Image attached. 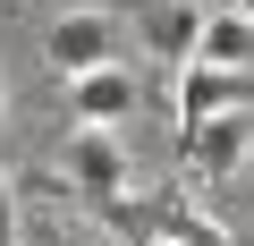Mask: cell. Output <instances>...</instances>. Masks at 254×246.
<instances>
[{"mask_svg":"<svg viewBox=\"0 0 254 246\" xmlns=\"http://www.w3.org/2000/svg\"><path fill=\"white\" fill-rule=\"evenodd\" d=\"M60 178H68V195L76 204H119L127 195V145L110 136V128H85V136H68V153H60Z\"/></svg>","mask_w":254,"mask_h":246,"instance_id":"cell-1","label":"cell"},{"mask_svg":"<svg viewBox=\"0 0 254 246\" xmlns=\"http://www.w3.org/2000/svg\"><path fill=\"white\" fill-rule=\"evenodd\" d=\"M43 60H51L60 77L119 68V17H102V9H68V17H51V34H43Z\"/></svg>","mask_w":254,"mask_h":246,"instance_id":"cell-2","label":"cell"},{"mask_svg":"<svg viewBox=\"0 0 254 246\" xmlns=\"http://www.w3.org/2000/svg\"><path fill=\"white\" fill-rule=\"evenodd\" d=\"M246 145H254V119H246V110H220V119H195V128H187V170L220 178V170H237V162H246Z\"/></svg>","mask_w":254,"mask_h":246,"instance_id":"cell-3","label":"cell"},{"mask_svg":"<svg viewBox=\"0 0 254 246\" xmlns=\"http://www.w3.org/2000/svg\"><path fill=\"white\" fill-rule=\"evenodd\" d=\"M220 110H254V77H220V68H178V119H220Z\"/></svg>","mask_w":254,"mask_h":246,"instance_id":"cell-4","label":"cell"},{"mask_svg":"<svg viewBox=\"0 0 254 246\" xmlns=\"http://www.w3.org/2000/svg\"><path fill=\"white\" fill-rule=\"evenodd\" d=\"M68 110L85 128H119V119L136 110V77L127 68H85V77H68Z\"/></svg>","mask_w":254,"mask_h":246,"instance_id":"cell-5","label":"cell"},{"mask_svg":"<svg viewBox=\"0 0 254 246\" xmlns=\"http://www.w3.org/2000/svg\"><path fill=\"white\" fill-rule=\"evenodd\" d=\"M195 34H203V9H195V0H161V9H144V51H153V60L187 68V60H195Z\"/></svg>","mask_w":254,"mask_h":246,"instance_id":"cell-6","label":"cell"},{"mask_svg":"<svg viewBox=\"0 0 254 246\" xmlns=\"http://www.w3.org/2000/svg\"><path fill=\"white\" fill-rule=\"evenodd\" d=\"M195 68H220V77H237V68H254V26L246 17H203V34H195Z\"/></svg>","mask_w":254,"mask_h":246,"instance_id":"cell-7","label":"cell"},{"mask_svg":"<svg viewBox=\"0 0 254 246\" xmlns=\"http://www.w3.org/2000/svg\"><path fill=\"white\" fill-rule=\"evenodd\" d=\"M0 246H17V187L0 178Z\"/></svg>","mask_w":254,"mask_h":246,"instance_id":"cell-8","label":"cell"},{"mask_svg":"<svg viewBox=\"0 0 254 246\" xmlns=\"http://www.w3.org/2000/svg\"><path fill=\"white\" fill-rule=\"evenodd\" d=\"M229 17H246V26H254V0H229Z\"/></svg>","mask_w":254,"mask_h":246,"instance_id":"cell-9","label":"cell"},{"mask_svg":"<svg viewBox=\"0 0 254 246\" xmlns=\"http://www.w3.org/2000/svg\"><path fill=\"white\" fill-rule=\"evenodd\" d=\"M144 246H178V238H144Z\"/></svg>","mask_w":254,"mask_h":246,"instance_id":"cell-10","label":"cell"},{"mask_svg":"<svg viewBox=\"0 0 254 246\" xmlns=\"http://www.w3.org/2000/svg\"><path fill=\"white\" fill-rule=\"evenodd\" d=\"M0 119H9V93H0Z\"/></svg>","mask_w":254,"mask_h":246,"instance_id":"cell-11","label":"cell"},{"mask_svg":"<svg viewBox=\"0 0 254 246\" xmlns=\"http://www.w3.org/2000/svg\"><path fill=\"white\" fill-rule=\"evenodd\" d=\"M246 170H254V145H246Z\"/></svg>","mask_w":254,"mask_h":246,"instance_id":"cell-12","label":"cell"}]
</instances>
